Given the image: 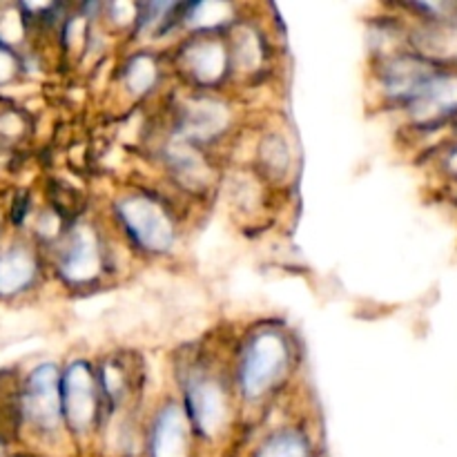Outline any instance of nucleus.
<instances>
[{"mask_svg":"<svg viewBox=\"0 0 457 457\" xmlns=\"http://www.w3.org/2000/svg\"><path fill=\"white\" fill-rule=\"evenodd\" d=\"M18 457H27V455H18Z\"/></svg>","mask_w":457,"mask_h":457,"instance_id":"obj_17","label":"nucleus"},{"mask_svg":"<svg viewBox=\"0 0 457 457\" xmlns=\"http://www.w3.org/2000/svg\"><path fill=\"white\" fill-rule=\"evenodd\" d=\"M286 360H288L286 342L277 333H262L250 339L241 361V386L245 395H263L277 382Z\"/></svg>","mask_w":457,"mask_h":457,"instance_id":"obj_1","label":"nucleus"},{"mask_svg":"<svg viewBox=\"0 0 457 457\" xmlns=\"http://www.w3.org/2000/svg\"><path fill=\"white\" fill-rule=\"evenodd\" d=\"M119 212L134 239L147 250L163 253L174 244V228L168 214L145 196H128L119 204Z\"/></svg>","mask_w":457,"mask_h":457,"instance_id":"obj_2","label":"nucleus"},{"mask_svg":"<svg viewBox=\"0 0 457 457\" xmlns=\"http://www.w3.org/2000/svg\"><path fill=\"white\" fill-rule=\"evenodd\" d=\"M226 56L217 43H199L190 52V67L196 79L214 80L223 74Z\"/></svg>","mask_w":457,"mask_h":457,"instance_id":"obj_12","label":"nucleus"},{"mask_svg":"<svg viewBox=\"0 0 457 457\" xmlns=\"http://www.w3.org/2000/svg\"><path fill=\"white\" fill-rule=\"evenodd\" d=\"M34 259L25 248L0 253V295H16L34 279Z\"/></svg>","mask_w":457,"mask_h":457,"instance_id":"obj_9","label":"nucleus"},{"mask_svg":"<svg viewBox=\"0 0 457 457\" xmlns=\"http://www.w3.org/2000/svg\"><path fill=\"white\" fill-rule=\"evenodd\" d=\"M226 12V4H196L195 13H192L195 18H190V22H195V25H217V22L223 21Z\"/></svg>","mask_w":457,"mask_h":457,"instance_id":"obj_14","label":"nucleus"},{"mask_svg":"<svg viewBox=\"0 0 457 457\" xmlns=\"http://www.w3.org/2000/svg\"><path fill=\"white\" fill-rule=\"evenodd\" d=\"M22 411L40 431H54L61 418V393H58L56 366L43 364L29 375Z\"/></svg>","mask_w":457,"mask_h":457,"instance_id":"obj_4","label":"nucleus"},{"mask_svg":"<svg viewBox=\"0 0 457 457\" xmlns=\"http://www.w3.org/2000/svg\"><path fill=\"white\" fill-rule=\"evenodd\" d=\"M409 110L420 125L457 119V71H433L409 98Z\"/></svg>","mask_w":457,"mask_h":457,"instance_id":"obj_3","label":"nucleus"},{"mask_svg":"<svg viewBox=\"0 0 457 457\" xmlns=\"http://www.w3.org/2000/svg\"><path fill=\"white\" fill-rule=\"evenodd\" d=\"M254 457H312L306 437L297 431H279L268 437Z\"/></svg>","mask_w":457,"mask_h":457,"instance_id":"obj_11","label":"nucleus"},{"mask_svg":"<svg viewBox=\"0 0 457 457\" xmlns=\"http://www.w3.org/2000/svg\"><path fill=\"white\" fill-rule=\"evenodd\" d=\"M13 71H16V58L12 56V52H9L3 43H0V83L12 79Z\"/></svg>","mask_w":457,"mask_h":457,"instance_id":"obj_15","label":"nucleus"},{"mask_svg":"<svg viewBox=\"0 0 457 457\" xmlns=\"http://www.w3.org/2000/svg\"><path fill=\"white\" fill-rule=\"evenodd\" d=\"M98 270V245L96 237L80 228L76 235L71 237L70 245H67L65 259H62V272L70 281H87L96 275Z\"/></svg>","mask_w":457,"mask_h":457,"instance_id":"obj_8","label":"nucleus"},{"mask_svg":"<svg viewBox=\"0 0 457 457\" xmlns=\"http://www.w3.org/2000/svg\"><path fill=\"white\" fill-rule=\"evenodd\" d=\"M187 404H190L196 428L204 436L214 437L223 431L228 422V402L217 382L199 379L192 384L190 393H187Z\"/></svg>","mask_w":457,"mask_h":457,"instance_id":"obj_5","label":"nucleus"},{"mask_svg":"<svg viewBox=\"0 0 457 457\" xmlns=\"http://www.w3.org/2000/svg\"><path fill=\"white\" fill-rule=\"evenodd\" d=\"M67 422L74 431H85L94 418V384L92 373L85 364H74L67 370L65 393H62Z\"/></svg>","mask_w":457,"mask_h":457,"instance_id":"obj_6","label":"nucleus"},{"mask_svg":"<svg viewBox=\"0 0 457 457\" xmlns=\"http://www.w3.org/2000/svg\"><path fill=\"white\" fill-rule=\"evenodd\" d=\"M154 80V62L147 56L137 58L128 70V83L134 92H145Z\"/></svg>","mask_w":457,"mask_h":457,"instance_id":"obj_13","label":"nucleus"},{"mask_svg":"<svg viewBox=\"0 0 457 457\" xmlns=\"http://www.w3.org/2000/svg\"><path fill=\"white\" fill-rule=\"evenodd\" d=\"M228 116L223 105L212 101H199L195 105L187 107L186 114V132L195 138H210L217 132H221L223 125H226Z\"/></svg>","mask_w":457,"mask_h":457,"instance_id":"obj_10","label":"nucleus"},{"mask_svg":"<svg viewBox=\"0 0 457 457\" xmlns=\"http://www.w3.org/2000/svg\"><path fill=\"white\" fill-rule=\"evenodd\" d=\"M0 457H3V445H0Z\"/></svg>","mask_w":457,"mask_h":457,"instance_id":"obj_16","label":"nucleus"},{"mask_svg":"<svg viewBox=\"0 0 457 457\" xmlns=\"http://www.w3.org/2000/svg\"><path fill=\"white\" fill-rule=\"evenodd\" d=\"M150 457H190L187 424L179 409H168L159 415L152 431Z\"/></svg>","mask_w":457,"mask_h":457,"instance_id":"obj_7","label":"nucleus"}]
</instances>
